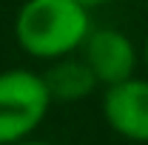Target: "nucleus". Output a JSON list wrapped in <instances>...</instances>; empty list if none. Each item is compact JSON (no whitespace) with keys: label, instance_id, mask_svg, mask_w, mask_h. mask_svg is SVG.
I'll return each instance as SVG.
<instances>
[{"label":"nucleus","instance_id":"obj_2","mask_svg":"<svg viewBox=\"0 0 148 145\" xmlns=\"http://www.w3.org/2000/svg\"><path fill=\"white\" fill-rule=\"evenodd\" d=\"M51 97L40 71L6 68L0 71V145L29 140L43 125Z\"/></svg>","mask_w":148,"mask_h":145},{"label":"nucleus","instance_id":"obj_6","mask_svg":"<svg viewBox=\"0 0 148 145\" xmlns=\"http://www.w3.org/2000/svg\"><path fill=\"white\" fill-rule=\"evenodd\" d=\"M140 60H143V66H145V71H148V31L143 37V46H140Z\"/></svg>","mask_w":148,"mask_h":145},{"label":"nucleus","instance_id":"obj_7","mask_svg":"<svg viewBox=\"0 0 148 145\" xmlns=\"http://www.w3.org/2000/svg\"><path fill=\"white\" fill-rule=\"evenodd\" d=\"M80 3H86L88 9H97V6H108V3H117V0H80Z\"/></svg>","mask_w":148,"mask_h":145},{"label":"nucleus","instance_id":"obj_5","mask_svg":"<svg viewBox=\"0 0 148 145\" xmlns=\"http://www.w3.org/2000/svg\"><path fill=\"white\" fill-rule=\"evenodd\" d=\"M43 80H46L51 103H80L100 88L97 77L91 74V68L86 66V60L80 54L51 60L49 68L43 71Z\"/></svg>","mask_w":148,"mask_h":145},{"label":"nucleus","instance_id":"obj_4","mask_svg":"<svg viewBox=\"0 0 148 145\" xmlns=\"http://www.w3.org/2000/svg\"><path fill=\"white\" fill-rule=\"evenodd\" d=\"M100 108L106 125L117 137L137 145L148 142V77L134 74L128 80L106 85Z\"/></svg>","mask_w":148,"mask_h":145},{"label":"nucleus","instance_id":"obj_9","mask_svg":"<svg viewBox=\"0 0 148 145\" xmlns=\"http://www.w3.org/2000/svg\"><path fill=\"white\" fill-rule=\"evenodd\" d=\"M145 3H148V0H145Z\"/></svg>","mask_w":148,"mask_h":145},{"label":"nucleus","instance_id":"obj_1","mask_svg":"<svg viewBox=\"0 0 148 145\" xmlns=\"http://www.w3.org/2000/svg\"><path fill=\"white\" fill-rule=\"evenodd\" d=\"M91 29V9L80 0H26L14 14L17 46L43 63L77 54Z\"/></svg>","mask_w":148,"mask_h":145},{"label":"nucleus","instance_id":"obj_8","mask_svg":"<svg viewBox=\"0 0 148 145\" xmlns=\"http://www.w3.org/2000/svg\"><path fill=\"white\" fill-rule=\"evenodd\" d=\"M14 145H51V142H43V140H20V142H14Z\"/></svg>","mask_w":148,"mask_h":145},{"label":"nucleus","instance_id":"obj_3","mask_svg":"<svg viewBox=\"0 0 148 145\" xmlns=\"http://www.w3.org/2000/svg\"><path fill=\"white\" fill-rule=\"evenodd\" d=\"M77 54L86 60V66L91 68V74L100 83V88L134 77L137 66L143 63L140 46L123 29H114V26H94Z\"/></svg>","mask_w":148,"mask_h":145}]
</instances>
